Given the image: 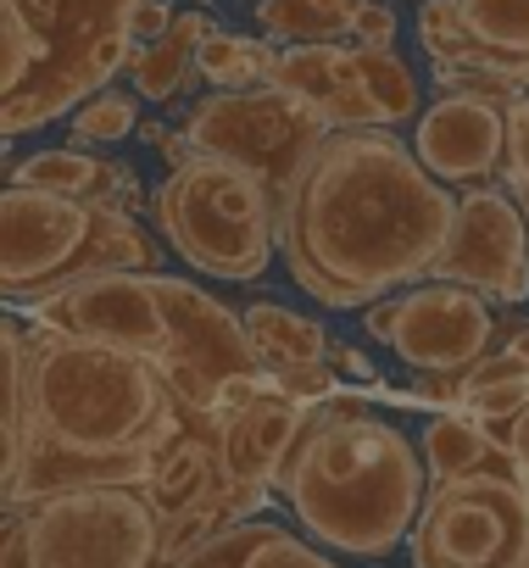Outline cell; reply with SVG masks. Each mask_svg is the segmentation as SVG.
Listing matches in <instances>:
<instances>
[{
    "label": "cell",
    "mask_w": 529,
    "mask_h": 568,
    "mask_svg": "<svg viewBox=\"0 0 529 568\" xmlns=\"http://www.w3.org/2000/svg\"><path fill=\"white\" fill-rule=\"evenodd\" d=\"M329 363H335L340 379H357L363 390H379V368H374L357 346H329Z\"/></svg>",
    "instance_id": "obj_31"
},
{
    "label": "cell",
    "mask_w": 529,
    "mask_h": 568,
    "mask_svg": "<svg viewBox=\"0 0 529 568\" xmlns=\"http://www.w3.org/2000/svg\"><path fill=\"white\" fill-rule=\"evenodd\" d=\"M123 267H156V245L129 206L7 184L0 195V296L7 307H34L79 278Z\"/></svg>",
    "instance_id": "obj_6"
},
{
    "label": "cell",
    "mask_w": 529,
    "mask_h": 568,
    "mask_svg": "<svg viewBox=\"0 0 529 568\" xmlns=\"http://www.w3.org/2000/svg\"><path fill=\"white\" fill-rule=\"evenodd\" d=\"M274 374V385L279 390H291L296 402H324V396H335L340 390V374H335V363L329 357H318V363H291V368H268Z\"/></svg>",
    "instance_id": "obj_26"
},
{
    "label": "cell",
    "mask_w": 529,
    "mask_h": 568,
    "mask_svg": "<svg viewBox=\"0 0 529 568\" xmlns=\"http://www.w3.org/2000/svg\"><path fill=\"white\" fill-rule=\"evenodd\" d=\"M173 7L167 0H134V12H129V40L134 45H151V40H162L167 29H173Z\"/></svg>",
    "instance_id": "obj_29"
},
{
    "label": "cell",
    "mask_w": 529,
    "mask_h": 568,
    "mask_svg": "<svg viewBox=\"0 0 529 568\" xmlns=\"http://www.w3.org/2000/svg\"><path fill=\"white\" fill-rule=\"evenodd\" d=\"M418 452H424V463H429V479H457V474H474V468H485V463L501 457V446L490 440V429H485L474 413H462V407L435 413V418L424 424Z\"/></svg>",
    "instance_id": "obj_20"
},
{
    "label": "cell",
    "mask_w": 529,
    "mask_h": 568,
    "mask_svg": "<svg viewBox=\"0 0 529 568\" xmlns=\"http://www.w3.org/2000/svg\"><path fill=\"white\" fill-rule=\"evenodd\" d=\"M7 184H29V190H51V195H73V201H112V206H140V184L129 168L101 162L90 151H34L23 162H12Z\"/></svg>",
    "instance_id": "obj_16"
},
{
    "label": "cell",
    "mask_w": 529,
    "mask_h": 568,
    "mask_svg": "<svg viewBox=\"0 0 529 568\" xmlns=\"http://www.w3.org/2000/svg\"><path fill=\"white\" fill-rule=\"evenodd\" d=\"M240 318H245V335H251L262 368H291V363L329 357V335H324L318 318H302L279 302H251V307H240Z\"/></svg>",
    "instance_id": "obj_19"
},
{
    "label": "cell",
    "mask_w": 529,
    "mask_h": 568,
    "mask_svg": "<svg viewBox=\"0 0 529 568\" xmlns=\"http://www.w3.org/2000/svg\"><path fill=\"white\" fill-rule=\"evenodd\" d=\"M413 568H529V490L518 463H496L429 479L418 524L407 535Z\"/></svg>",
    "instance_id": "obj_8"
},
{
    "label": "cell",
    "mask_w": 529,
    "mask_h": 568,
    "mask_svg": "<svg viewBox=\"0 0 529 568\" xmlns=\"http://www.w3.org/2000/svg\"><path fill=\"white\" fill-rule=\"evenodd\" d=\"M29 313L40 324L95 335V341H112V346L151 357L173 379V390L201 413L217 407L223 379L262 368V357L245 335V318L234 307L206 296L201 284L167 278L156 267H123V273L79 278L68 291L34 302Z\"/></svg>",
    "instance_id": "obj_4"
},
{
    "label": "cell",
    "mask_w": 529,
    "mask_h": 568,
    "mask_svg": "<svg viewBox=\"0 0 529 568\" xmlns=\"http://www.w3.org/2000/svg\"><path fill=\"white\" fill-rule=\"evenodd\" d=\"M523 407H529V374H501V379H485V385H468L462 390V413H474L479 424L512 418Z\"/></svg>",
    "instance_id": "obj_25"
},
{
    "label": "cell",
    "mask_w": 529,
    "mask_h": 568,
    "mask_svg": "<svg viewBox=\"0 0 529 568\" xmlns=\"http://www.w3.org/2000/svg\"><path fill=\"white\" fill-rule=\"evenodd\" d=\"M140 129V90H95L79 112H73V134L90 140V145H112V140H129Z\"/></svg>",
    "instance_id": "obj_23"
},
{
    "label": "cell",
    "mask_w": 529,
    "mask_h": 568,
    "mask_svg": "<svg viewBox=\"0 0 529 568\" xmlns=\"http://www.w3.org/2000/svg\"><path fill=\"white\" fill-rule=\"evenodd\" d=\"M363 329L368 341H379L396 363L429 374V368H451L468 374L479 357H490L496 346V313L490 296L457 278H424L407 291L363 307Z\"/></svg>",
    "instance_id": "obj_12"
},
{
    "label": "cell",
    "mask_w": 529,
    "mask_h": 568,
    "mask_svg": "<svg viewBox=\"0 0 529 568\" xmlns=\"http://www.w3.org/2000/svg\"><path fill=\"white\" fill-rule=\"evenodd\" d=\"M156 223L167 245L228 284L262 278L279 251V195L256 168L228 156H184L156 190Z\"/></svg>",
    "instance_id": "obj_7"
},
{
    "label": "cell",
    "mask_w": 529,
    "mask_h": 568,
    "mask_svg": "<svg viewBox=\"0 0 529 568\" xmlns=\"http://www.w3.org/2000/svg\"><path fill=\"white\" fill-rule=\"evenodd\" d=\"M429 278L474 284L490 302H529V217L501 184H474L457 195V223Z\"/></svg>",
    "instance_id": "obj_13"
},
{
    "label": "cell",
    "mask_w": 529,
    "mask_h": 568,
    "mask_svg": "<svg viewBox=\"0 0 529 568\" xmlns=\"http://www.w3.org/2000/svg\"><path fill=\"white\" fill-rule=\"evenodd\" d=\"M346 40H357V45H396V7H390V0H363Z\"/></svg>",
    "instance_id": "obj_28"
},
{
    "label": "cell",
    "mask_w": 529,
    "mask_h": 568,
    "mask_svg": "<svg viewBox=\"0 0 529 568\" xmlns=\"http://www.w3.org/2000/svg\"><path fill=\"white\" fill-rule=\"evenodd\" d=\"M134 0H0V129L7 140L79 112L134 62Z\"/></svg>",
    "instance_id": "obj_5"
},
{
    "label": "cell",
    "mask_w": 529,
    "mask_h": 568,
    "mask_svg": "<svg viewBox=\"0 0 529 568\" xmlns=\"http://www.w3.org/2000/svg\"><path fill=\"white\" fill-rule=\"evenodd\" d=\"M212 34V18L201 7H184L173 18V29L151 45H134L129 62V90H140V101H179L190 90V79H201V40Z\"/></svg>",
    "instance_id": "obj_18"
},
{
    "label": "cell",
    "mask_w": 529,
    "mask_h": 568,
    "mask_svg": "<svg viewBox=\"0 0 529 568\" xmlns=\"http://www.w3.org/2000/svg\"><path fill=\"white\" fill-rule=\"evenodd\" d=\"M512 190H529V112L518 101H507V173Z\"/></svg>",
    "instance_id": "obj_27"
},
{
    "label": "cell",
    "mask_w": 529,
    "mask_h": 568,
    "mask_svg": "<svg viewBox=\"0 0 529 568\" xmlns=\"http://www.w3.org/2000/svg\"><path fill=\"white\" fill-rule=\"evenodd\" d=\"M274 45H279V40H274ZM274 45H268V40H245V34L212 29V34L201 40V79H206L212 90L262 84V79H274V62H279Z\"/></svg>",
    "instance_id": "obj_22"
},
{
    "label": "cell",
    "mask_w": 529,
    "mask_h": 568,
    "mask_svg": "<svg viewBox=\"0 0 529 568\" xmlns=\"http://www.w3.org/2000/svg\"><path fill=\"white\" fill-rule=\"evenodd\" d=\"M307 424V402H296L291 390L274 385L268 374V390H262L251 407H240L234 418H223V435H217V463H223V479L228 485H262L268 490L296 446Z\"/></svg>",
    "instance_id": "obj_15"
},
{
    "label": "cell",
    "mask_w": 529,
    "mask_h": 568,
    "mask_svg": "<svg viewBox=\"0 0 529 568\" xmlns=\"http://www.w3.org/2000/svg\"><path fill=\"white\" fill-rule=\"evenodd\" d=\"M190 413L195 407L151 357L34 318L23 335V435L7 446V468H18L29 446L95 457L156 452Z\"/></svg>",
    "instance_id": "obj_3"
},
{
    "label": "cell",
    "mask_w": 529,
    "mask_h": 568,
    "mask_svg": "<svg viewBox=\"0 0 529 568\" xmlns=\"http://www.w3.org/2000/svg\"><path fill=\"white\" fill-rule=\"evenodd\" d=\"M518 195H523V217H529V190H518Z\"/></svg>",
    "instance_id": "obj_34"
},
{
    "label": "cell",
    "mask_w": 529,
    "mask_h": 568,
    "mask_svg": "<svg viewBox=\"0 0 529 568\" xmlns=\"http://www.w3.org/2000/svg\"><path fill=\"white\" fill-rule=\"evenodd\" d=\"M457 195L396 129H329L279 201V251L329 313L374 307L435 273Z\"/></svg>",
    "instance_id": "obj_1"
},
{
    "label": "cell",
    "mask_w": 529,
    "mask_h": 568,
    "mask_svg": "<svg viewBox=\"0 0 529 568\" xmlns=\"http://www.w3.org/2000/svg\"><path fill=\"white\" fill-rule=\"evenodd\" d=\"M274 84L313 101L329 129H401L418 123V79L396 57V45L357 40H313L291 45L274 62Z\"/></svg>",
    "instance_id": "obj_11"
},
{
    "label": "cell",
    "mask_w": 529,
    "mask_h": 568,
    "mask_svg": "<svg viewBox=\"0 0 529 568\" xmlns=\"http://www.w3.org/2000/svg\"><path fill=\"white\" fill-rule=\"evenodd\" d=\"M523 90H529V68H523Z\"/></svg>",
    "instance_id": "obj_35"
},
{
    "label": "cell",
    "mask_w": 529,
    "mask_h": 568,
    "mask_svg": "<svg viewBox=\"0 0 529 568\" xmlns=\"http://www.w3.org/2000/svg\"><path fill=\"white\" fill-rule=\"evenodd\" d=\"M485 429H490V440L518 463V474H529V407L512 413V418H496V424H485Z\"/></svg>",
    "instance_id": "obj_30"
},
{
    "label": "cell",
    "mask_w": 529,
    "mask_h": 568,
    "mask_svg": "<svg viewBox=\"0 0 529 568\" xmlns=\"http://www.w3.org/2000/svg\"><path fill=\"white\" fill-rule=\"evenodd\" d=\"M363 0H256V29L279 45L346 40Z\"/></svg>",
    "instance_id": "obj_21"
},
{
    "label": "cell",
    "mask_w": 529,
    "mask_h": 568,
    "mask_svg": "<svg viewBox=\"0 0 529 568\" xmlns=\"http://www.w3.org/2000/svg\"><path fill=\"white\" fill-rule=\"evenodd\" d=\"M413 151L435 179L457 190L496 184L507 173V101L479 90L435 95V106H424L413 123Z\"/></svg>",
    "instance_id": "obj_14"
},
{
    "label": "cell",
    "mask_w": 529,
    "mask_h": 568,
    "mask_svg": "<svg viewBox=\"0 0 529 568\" xmlns=\"http://www.w3.org/2000/svg\"><path fill=\"white\" fill-rule=\"evenodd\" d=\"M507 352H512V357H518V363L529 368V324H523V329H518V335L507 341Z\"/></svg>",
    "instance_id": "obj_33"
},
{
    "label": "cell",
    "mask_w": 529,
    "mask_h": 568,
    "mask_svg": "<svg viewBox=\"0 0 529 568\" xmlns=\"http://www.w3.org/2000/svg\"><path fill=\"white\" fill-rule=\"evenodd\" d=\"M195 7H201V0H195Z\"/></svg>",
    "instance_id": "obj_36"
},
{
    "label": "cell",
    "mask_w": 529,
    "mask_h": 568,
    "mask_svg": "<svg viewBox=\"0 0 529 568\" xmlns=\"http://www.w3.org/2000/svg\"><path fill=\"white\" fill-rule=\"evenodd\" d=\"M7 513L34 568H162V507L145 485H73Z\"/></svg>",
    "instance_id": "obj_9"
},
{
    "label": "cell",
    "mask_w": 529,
    "mask_h": 568,
    "mask_svg": "<svg viewBox=\"0 0 529 568\" xmlns=\"http://www.w3.org/2000/svg\"><path fill=\"white\" fill-rule=\"evenodd\" d=\"M324 134H329V118L274 79L240 84V90H212L184 118L190 151L256 168L279 201H285V190L296 184V173L307 168V156L318 151Z\"/></svg>",
    "instance_id": "obj_10"
},
{
    "label": "cell",
    "mask_w": 529,
    "mask_h": 568,
    "mask_svg": "<svg viewBox=\"0 0 529 568\" xmlns=\"http://www.w3.org/2000/svg\"><path fill=\"white\" fill-rule=\"evenodd\" d=\"M462 23L485 45L529 57V0H462Z\"/></svg>",
    "instance_id": "obj_24"
},
{
    "label": "cell",
    "mask_w": 529,
    "mask_h": 568,
    "mask_svg": "<svg viewBox=\"0 0 529 568\" xmlns=\"http://www.w3.org/2000/svg\"><path fill=\"white\" fill-rule=\"evenodd\" d=\"M7 568H34V557H29V540H23V524L7 513Z\"/></svg>",
    "instance_id": "obj_32"
},
{
    "label": "cell",
    "mask_w": 529,
    "mask_h": 568,
    "mask_svg": "<svg viewBox=\"0 0 529 568\" xmlns=\"http://www.w3.org/2000/svg\"><path fill=\"white\" fill-rule=\"evenodd\" d=\"M274 485L318 546L346 557H390L418 524L429 463L368 396L335 390L307 407Z\"/></svg>",
    "instance_id": "obj_2"
},
{
    "label": "cell",
    "mask_w": 529,
    "mask_h": 568,
    "mask_svg": "<svg viewBox=\"0 0 529 568\" xmlns=\"http://www.w3.org/2000/svg\"><path fill=\"white\" fill-rule=\"evenodd\" d=\"M179 568H340L324 546L291 535L285 524H228Z\"/></svg>",
    "instance_id": "obj_17"
}]
</instances>
